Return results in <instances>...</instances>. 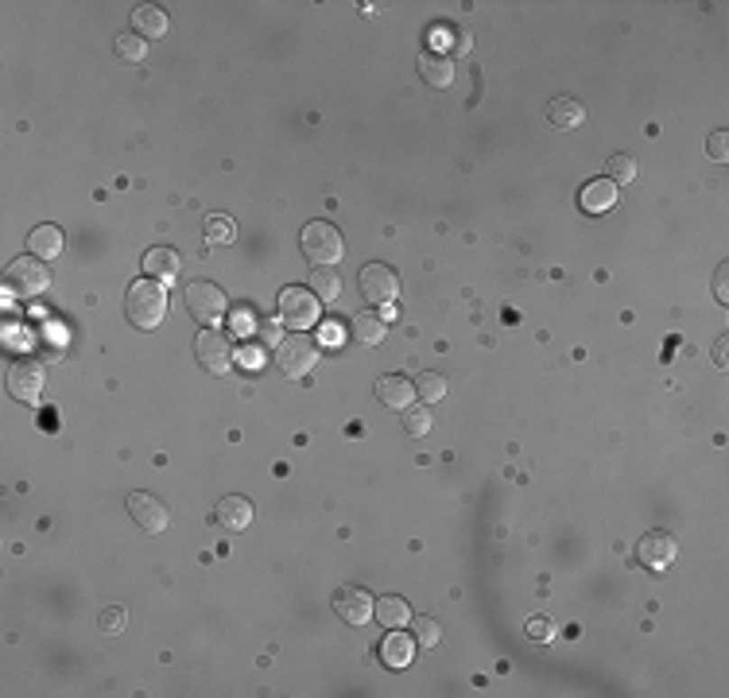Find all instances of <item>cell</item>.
I'll list each match as a JSON object with an SVG mask.
<instances>
[{
    "label": "cell",
    "mask_w": 729,
    "mask_h": 698,
    "mask_svg": "<svg viewBox=\"0 0 729 698\" xmlns=\"http://www.w3.org/2000/svg\"><path fill=\"white\" fill-rule=\"evenodd\" d=\"M373 617L381 620L384 629H403V625H408V620H411V610H408V602L396 598V593H392V598H381V602L373 605Z\"/></svg>",
    "instance_id": "7402d4cb"
},
{
    "label": "cell",
    "mask_w": 729,
    "mask_h": 698,
    "mask_svg": "<svg viewBox=\"0 0 729 698\" xmlns=\"http://www.w3.org/2000/svg\"><path fill=\"white\" fill-rule=\"evenodd\" d=\"M411 652H415V644H411V637H403L400 629L388 632L384 644H381L384 667H408V664H411Z\"/></svg>",
    "instance_id": "d6986e66"
},
{
    "label": "cell",
    "mask_w": 729,
    "mask_h": 698,
    "mask_svg": "<svg viewBox=\"0 0 729 698\" xmlns=\"http://www.w3.org/2000/svg\"><path fill=\"white\" fill-rule=\"evenodd\" d=\"M144 268H148V276L171 280V276H179V256H175L171 249H152V253L144 256Z\"/></svg>",
    "instance_id": "cb8c5ba5"
},
{
    "label": "cell",
    "mask_w": 729,
    "mask_h": 698,
    "mask_svg": "<svg viewBox=\"0 0 729 698\" xmlns=\"http://www.w3.org/2000/svg\"><path fill=\"white\" fill-rule=\"evenodd\" d=\"M128 512H133V520L144 528L148 536H163L167 524H171V512H167V504L152 493H133L128 497Z\"/></svg>",
    "instance_id": "30bf717a"
},
{
    "label": "cell",
    "mask_w": 729,
    "mask_h": 698,
    "mask_svg": "<svg viewBox=\"0 0 729 698\" xmlns=\"http://www.w3.org/2000/svg\"><path fill=\"white\" fill-rule=\"evenodd\" d=\"M280 322L291 330H307L318 322V299L307 288H283L280 291Z\"/></svg>",
    "instance_id": "5b68a950"
},
{
    "label": "cell",
    "mask_w": 729,
    "mask_h": 698,
    "mask_svg": "<svg viewBox=\"0 0 729 698\" xmlns=\"http://www.w3.org/2000/svg\"><path fill=\"white\" fill-rule=\"evenodd\" d=\"M125 315L136 330H155L167 315V291L155 280L133 283V288H128V299H125Z\"/></svg>",
    "instance_id": "6da1fadb"
},
{
    "label": "cell",
    "mask_w": 729,
    "mask_h": 698,
    "mask_svg": "<svg viewBox=\"0 0 729 698\" xmlns=\"http://www.w3.org/2000/svg\"><path fill=\"white\" fill-rule=\"evenodd\" d=\"M299 249L315 268H330L342 261L346 244H342V233H337L330 222H310L303 225V237H299Z\"/></svg>",
    "instance_id": "7a4b0ae2"
},
{
    "label": "cell",
    "mask_w": 729,
    "mask_h": 698,
    "mask_svg": "<svg viewBox=\"0 0 729 698\" xmlns=\"http://www.w3.org/2000/svg\"><path fill=\"white\" fill-rule=\"evenodd\" d=\"M725 345H729V342H725V334H722V338L714 342V361H718L722 369H725V361H729V357H725Z\"/></svg>",
    "instance_id": "e575fe53"
},
{
    "label": "cell",
    "mask_w": 729,
    "mask_h": 698,
    "mask_svg": "<svg viewBox=\"0 0 729 698\" xmlns=\"http://www.w3.org/2000/svg\"><path fill=\"white\" fill-rule=\"evenodd\" d=\"M194 357H198V365L206 372L221 377V372H229V365H233V345H229V338L221 330L202 326V334L194 338Z\"/></svg>",
    "instance_id": "277c9868"
},
{
    "label": "cell",
    "mask_w": 729,
    "mask_h": 698,
    "mask_svg": "<svg viewBox=\"0 0 729 698\" xmlns=\"http://www.w3.org/2000/svg\"><path fill=\"white\" fill-rule=\"evenodd\" d=\"M636 555H641V563L648 571H668L675 563V555H679V543H675V536H668V532H648L641 539V547H636Z\"/></svg>",
    "instance_id": "7c38bea8"
},
{
    "label": "cell",
    "mask_w": 729,
    "mask_h": 698,
    "mask_svg": "<svg viewBox=\"0 0 729 698\" xmlns=\"http://www.w3.org/2000/svg\"><path fill=\"white\" fill-rule=\"evenodd\" d=\"M725 276H729V268L722 264V268H718V276H714V295H718V303H729V288H725Z\"/></svg>",
    "instance_id": "836d02e7"
},
{
    "label": "cell",
    "mask_w": 729,
    "mask_h": 698,
    "mask_svg": "<svg viewBox=\"0 0 729 698\" xmlns=\"http://www.w3.org/2000/svg\"><path fill=\"white\" fill-rule=\"evenodd\" d=\"M403 431H408V435H427V431H431V411H427V404L403 411Z\"/></svg>",
    "instance_id": "f1b7e54d"
},
{
    "label": "cell",
    "mask_w": 729,
    "mask_h": 698,
    "mask_svg": "<svg viewBox=\"0 0 729 698\" xmlns=\"http://www.w3.org/2000/svg\"><path fill=\"white\" fill-rule=\"evenodd\" d=\"M8 288L16 295H43L51 288V271L43 261H35V256H23L8 268Z\"/></svg>",
    "instance_id": "9c48e42d"
},
{
    "label": "cell",
    "mask_w": 729,
    "mask_h": 698,
    "mask_svg": "<svg viewBox=\"0 0 729 698\" xmlns=\"http://www.w3.org/2000/svg\"><path fill=\"white\" fill-rule=\"evenodd\" d=\"M438 637H442V629H438L435 617H420V620H415V640H420L423 648H435Z\"/></svg>",
    "instance_id": "f546056e"
},
{
    "label": "cell",
    "mask_w": 729,
    "mask_h": 698,
    "mask_svg": "<svg viewBox=\"0 0 729 698\" xmlns=\"http://www.w3.org/2000/svg\"><path fill=\"white\" fill-rule=\"evenodd\" d=\"M148 55V43L140 35H116V59L125 62H144Z\"/></svg>",
    "instance_id": "4316f807"
},
{
    "label": "cell",
    "mask_w": 729,
    "mask_h": 698,
    "mask_svg": "<svg viewBox=\"0 0 729 698\" xmlns=\"http://www.w3.org/2000/svg\"><path fill=\"white\" fill-rule=\"evenodd\" d=\"M28 253L39 256V261H55L62 253V229L59 225H35L28 233Z\"/></svg>",
    "instance_id": "e0dca14e"
},
{
    "label": "cell",
    "mask_w": 729,
    "mask_h": 698,
    "mask_svg": "<svg viewBox=\"0 0 729 698\" xmlns=\"http://www.w3.org/2000/svg\"><path fill=\"white\" fill-rule=\"evenodd\" d=\"M361 295L369 303H381V307H388L400 295V276L388 264H364L361 268Z\"/></svg>",
    "instance_id": "52a82bcc"
},
{
    "label": "cell",
    "mask_w": 729,
    "mask_h": 698,
    "mask_svg": "<svg viewBox=\"0 0 729 698\" xmlns=\"http://www.w3.org/2000/svg\"><path fill=\"white\" fill-rule=\"evenodd\" d=\"M214 520L226 528V532H245L253 524V504L245 497H221L214 509Z\"/></svg>",
    "instance_id": "4fadbf2b"
},
{
    "label": "cell",
    "mask_w": 729,
    "mask_h": 698,
    "mask_svg": "<svg viewBox=\"0 0 729 698\" xmlns=\"http://www.w3.org/2000/svg\"><path fill=\"white\" fill-rule=\"evenodd\" d=\"M420 74H423V82L431 89H450L454 86V67H450L447 55H438V51H423L420 55Z\"/></svg>",
    "instance_id": "2e32d148"
},
{
    "label": "cell",
    "mask_w": 729,
    "mask_h": 698,
    "mask_svg": "<svg viewBox=\"0 0 729 698\" xmlns=\"http://www.w3.org/2000/svg\"><path fill=\"white\" fill-rule=\"evenodd\" d=\"M307 288H315V299L334 303L337 295H342V280H337V271H330V268H315V271H310Z\"/></svg>",
    "instance_id": "603a6c76"
},
{
    "label": "cell",
    "mask_w": 729,
    "mask_h": 698,
    "mask_svg": "<svg viewBox=\"0 0 729 698\" xmlns=\"http://www.w3.org/2000/svg\"><path fill=\"white\" fill-rule=\"evenodd\" d=\"M233 237H237L233 217H226V214H210V217H206V244H229Z\"/></svg>",
    "instance_id": "d4e9b609"
},
{
    "label": "cell",
    "mask_w": 729,
    "mask_h": 698,
    "mask_svg": "<svg viewBox=\"0 0 729 698\" xmlns=\"http://www.w3.org/2000/svg\"><path fill=\"white\" fill-rule=\"evenodd\" d=\"M415 392L423 396V404H438V400L447 396V377H442V372H423V377L415 381Z\"/></svg>",
    "instance_id": "484cf974"
},
{
    "label": "cell",
    "mask_w": 729,
    "mask_h": 698,
    "mask_svg": "<svg viewBox=\"0 0 729 698\" xmlns=\"http://www.w3.org/2000/svg\"><path fill=\"white\" fill-rule=\"evenodd\" d=\"M547 116H551V124H555V128L570 133V128H582L586 109H582V101H575V97H555V101H551V109H547Z\"/></svg>",
    "instance_id": "ffe728a7"
},
{
    "label": "cell",
    "mask_w": 729,
    "mask_h": 698,
    "mask_svg": "<svg viewBox=\"0 0 729 698\" xmlns=\"http://www.w3.org/2000/svg\"><path fill=\"white\" fill-rule=\"evenodd\" d=\"M133 28L144 39H163L167 35V12L155 5H140L133 8Z\"/></svg>",
    "instance_id": "ac0fdd59"
},
{
    "label": "cell",
    "mask_w": 729,
    "mask_h": 698,
    "mask_svg": "<svg viewBox=\"0 0 729 698\" xmlns=\"http://www.w3.org/2000/svg\"><path fill=\"white\" fill-rule=\"evenodd\" d=\"M706 152H710L714 163H725V155H729V152H725V133H714L710 144H706Z\"/></svg>",
    "instance_id": "1f68e13d"
},
{
    "label": "cell",
    "mask_w": 729,
    "mask_h": 698,
    "mask_svg": "<svg viewBox=\"0 0 729 698\" xmlns=\"http://www.w3.org/2000/svg\"><path fill=\"white\" fill-rule=\"evenodd\" d=\"M315 361H318V345L310 342L303 330L288 334V338L280 342V349H276V369H280L288 381L307 377V372L315 369Z\"/></svg>",
    "instance_id": "3957f363"
},
{
    "label": "cell",
    "mask_w": 729,
    "mask_h": 698,
    "mask_svg": "<svg viewBox=\"0 0 729 698\" xmlns=\"http://www.w3.org/2000/svg\"><path fill=\"white\" fill-rule=\"evenodd\" d=\"M411 396H415V384L396 377V372H388V377L376 381V400H381L388 411H408L411 408Z\"/></svg>",
    "instance_id": "5bb4252c"
},
{
    "label": "cell",
    "mask_w": 729,
    "mask_h": 698,
    "mask_svg": "<svg viewBox=\"0 0 729 698\" xmlns=\"http://www.w3.org/2000/svg\"><path fill=\"white\" fill-rule=\"evenodd\" d=\"M334 613L346 620V625H364L373 617V593L361 586H337L334 590Z\"/></svg>",
    "instance_id": "8fae6325"
},
{
    "label": "cell",
    "mask_w": 729,
    "mask_h": 698,
    "mask_svg": "<svg viewBox=\"0 0 729 698\" xmlns=\"http://www.w3.org/2000/svg\"><path fill=\"white\" fill-rule=\"evenodd\" d=\"M187 310L202 322V326H214V322L226 315V295H221V288H214V283L194 280L187 288Z\"/></svg>",
    "instance_id": "8992f818"
},
{
    "label": "cell",
    "mask_w": 729,
    "mask_h": 698,
    "mask_svg": "<svg viewBox=\"0 0 729 698\" xmlns=\"http://www.w3.org/2000/svg\"><path fill=\"white\" fill-rule=\"evenodd\" d=\"M617 198H621V194H617L614 179H594V183L578 194V202H582L586 214H605V210H614Z\"/></svg>",
    "instance_id": "9a60e30c"
},
{
    "label": "cell",
    "mask_w": 729,
    "mask_h": 698,
    "mask_svg": "<svg viewBox=\"0 0 729 698\" xmlns=\"http://www.w3.org/2000/svg\"><path fill=\"white\" fill-rule=\"evenodd\" d=\"M8 392L23 400V404L39 400V392H43V365L35 357H16L8 365Z\"/></svg>",
    "instance_id": "ba28073f"
},
{
    "label": "cell",
    "mask_w": 729,
    "mask_h": 698,
    "mask_svg": "<svg viewBox=\"0 0 729 698\" xmlns=\"http://www.w3.org/2000/svg\"><path fill=\"white\" fill-rule=\"evenodd\" d=\"M609 179L614 183H632L636 179V163H632V155H624V152H617V155H609Z\"/></svg>",
    "instance_id": "83f0119b"
},
{
    "label": "cell",
    "mask_w": 729,
    "mask_h": 698,
    "mask_svg": "<svg viewBox=\"0 0 729 698\" xmlns=\"http://www.w3.org/2000/svg\"><path fill=\"white\" fill-rule=\"evenodd\" d=\"M551 632H555V625H547V620H540V617L528 625V637H531V640H547Z\"/></svg>",
    "instance_id": "d6a6232c"
},
{
    "label": "cell",
    "mask_w": 729,
    "mask_h": 698,
    "mask_svg": "<svg viewBox=\"0 0 729 698\" xmlns=\"http://www.w3.org/2000/svg\"><path fill=\"white\" fill-rule=\"evenodd\" d=\"M384 330H388V322L381 315H373V310H361V315L354 318V326H349L354 342H361V345H381L384 342Z\"/></svg>",
    "instance_id": "44dd1931"
},
{
    "label": "cell",
    "mask_w": 729,
    "mask_h": 698,
    "mask_svg": "<svg viewBox=\"0 0 729 698\" xmlns=\"http://www.w3.org/2000/svg\"><path fill=\"white\" fill-rule=\"evenodd\" d=\"M125 610L121 605H109V610H101V632H109V637H116V632L125 629Z\"/></svg>",
    "instance_id": "4dcf8cb0"
}]
</instances>
